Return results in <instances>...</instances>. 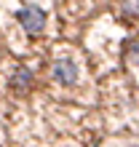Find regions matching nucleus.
<instances>
[{
	"instance_id": "nucleus-1",
	"label": "nucleus",
	"mask_w": 139,
	"mask_h": 147,
	"mask_svg": "<svg viewBox=\"0 0 139 147\" xmlns=\"http://www.w3.org/2000/svg\"><path fill=\"white\" fill-rule=\"evenodd\" d=\"M16 19H19V24L30 35H38V32H43V27H46V11H43L40 5H22L19 11H16Z\"/></svg>"
},
{
	"instance_id": "nucleus-2",
	"label": "nucleus",
	"mask_w": 139,
	"mask_h": 147,
	"mask_svg": "<svg viewBox=\"0 0 139 147\" xmlns=\"http://www.w3.org/2000/svg\"><path fill=\"white\" fill-rule=\"evenodd\" d=\"M51 75H54V80L56 83H62V86H72L78 80V67L72 59H59V62L54 64V70H51Z\"/></svg>"
},
{
	"instance_id": "nucleus-3",
	"label": "nucleus",
	"mask_w": 139,
	"mask_h": 147,
	"mask_svg": "<svg viewBox=\"0 0 139 147\" xmlns=\"http://www.w3.org/2000/svg\"><path fill=\"white\" fill-rule=\"evenodd\" d=\"M30 83H32V72L27 70V67H19V70L13 72V80H11V86H13L16 91H24Z\"/></svg>"
},
{
	"instance_id": "nucleus-4",
	"label": "nucleus",
	"mask_w": 139,
	"mask_h": 147,
	"mask_svg": "<svg viewBox=\"0 0 139 147\" xmlns=\"http://www.w3.org/2000/svg\"><path fill=\"white\" fill-rule=\"evenodd\" d=\"M123 11L126 13H139V3H123Z\"/></svg>"
},
{
	"instance_id": "nucleus-5",
	"label": "nucleus",
	"mask_w": 139,
	"mask_h": 147,
	"mask_svg": "<svg viewBox=\"0 0 139 147\" xmlns=\"http://www.w3.org/2000/svg\"><path fill=\"white\" fill-rule=\"evenodd\" d=\"M91 147H96V142H94V144H91Z\"/></svg>"
}]
</instances>
